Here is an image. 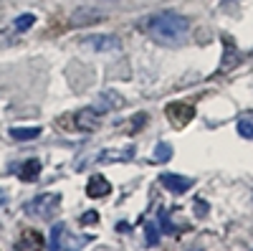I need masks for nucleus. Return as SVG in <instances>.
<instances>
[{
	"label": "nucleus",
	"mask_w": 253,
	"mask_h": 251,
	"mask_svg": "<svg viewBox=\"0 0 253 251\" xmlns=\"http://www.w3.org/2000/svg\"><path fill=\"white\" fill-rule=\"evenodd\" d=\"M86 244V239H79L69 231L66 223H53L51 226V246L53 251H63V249H81Z\"/></svg>",
	"instance_id": "f03ea898"
},
{
	"label": "nucleus",
	"mask_w": 253,
	"mask_h": 251,
	"mask_svg": "<svg viewBox=\"0 0 253 251\" xmlns=\"http://www.w3.org/2000/svg\"><path fill=\"white\" fill-rule=\"evenodd\" d=\"M91 107L99 112V114H104V112H109V109H114V107H122V97L119 94H114V92H104Z\"/></svg>",
	"instance_id": "9d476101"
},
{
	"label": "nucleus",
	"mask_w": 253,
	"mask_h": 251,
	"mask_svg": "<svg viewBox=\"0 0 253 251\" xmlns=\"http://www.w3.org/2000/svg\"><path fill=\"white\" fill-rule=\"evenodd\" d=\"M61 203V196L58 193H41L36 196L28 205H26V213L28 216H36V218H51L53 211Z\"/></svg>",
	"instance_id": "7ed1b4c3"
},
{
	"label": "nucleus",
	"mask_w": 253,
	"mask_h": 251,
	"mask_svg": "<svg viewBox=\"0 0 253 251\" xmlns=\"http://www.w3.org/2000/svg\"><path fill=\"white\" fill-rule=\"evenodd\" d=\"M157 216H160V231L162 234H175V226H172V221H170V216H167L165 208H160Z\"/></svg>",
	"instance_id": "f3484780"
},
{
	"label": "nucleus",
	"mask_w": 253,
	"mask_h": 251,
	"mask_svg": "<svg viewBox=\"0 0 253 251\" xmlns=\"http://www.w3.org/2000/svg\"><path fill=\"white\" fill-rule=\"evenodd\" d=\"M112 193V183L104 178V175H94L91 180H89V185H86V196L89 198H107Z\"/></svg>",
	"instance_id": "6e6552de"
},
{
	"label": "nucleus",
	"mask_w": 253,
	"mask_h": 251,
	"mask_svg": "<svg viewBox=\"0 0 253 251\" xmlns=\"http://www.w3.org/2000/svg\"><path fill=\"white\" fill-rule=\"evenodd\" d=\"M170 157H172V145H167V142H160V145H155L152 162H167Z\"/></svg>",
	"instance_id": "4468645a"
},
{
	"label": "nucleus",
	"mask_w": 253,
	"mask_h": 251,
	"mask_svg": "<svg viewBox=\"0 0 253 251\" xmlns=\"http://www.w3.org/2000/svg\"><path fill=\"white\" fill-rule=\"evenodd\" d=\"M41 135V127H13L10 130V137L18 140V142H26V140H36Z\"/></svg>",
	"instance_id": "ddd939ff"
},
{
	"label": "nucleus",
	"mask_w": 253,
	"mask_h": 251,
	"mask_svg": "<svg viewBox=\"0 0 253 251\" xmlns=\"http://www.w3.org/2000/svg\"><path fill=\"white\" fill-rule=\"evenodd\" d=\"M144 31L160 46H180L190 36V20L180 13L162 10V13H155L144 20Z\"/></svg>",
	"instance_id": "f257e3e1"
},
{
	"label": "nucleus",
	"mask_w": 253,
	"mask_h": 251,
	"mask_svg": "<svg viewBox=\"0 0 253 251\" xmlns=\"http://www.w3.org/2000/svg\"><path fill=\"white\" fill-rule=\"evenodd\" d=\"M104 13L101 10H94V8H79L74 15H71V23L74 26H89L94 20H101Z\"/></svg>",
	"instance_id": "9b49d317"
},
{
	"label": "nucleus",
	"mask_w": 253,
	"mask_h": 251,
	"mask_svg": "<svg viewBox=\"0 0 253 251\" xmlns=\"http://www.w3.org/2000/svg\"><path fill=\"white\" fill-rule=\"evenodd\" d=\"M101 122V114L94 109V107H86V109H79L76 112V127L84 130V132H94Z\"/></svg>",
	"instance_id": "0eeeda50"
},
{
	"label": "nucleus",
	"mask_w": 253,
	"mask_h": 251,
	"mask_svg": "<svg viewBox=\"0 0 253 251\" xmlns=\"http://www.w3.org/2000/svg\"><path fill=\"white\" fill-rule=\"evenodd\" d=\"M225 3H236V0H225Z\"/></svg>",
	"instance_id": "4be33fe9"
},
{
	"label": "nucleus",
	"mask_w": 253,
	"mask_h": 251,
	"mask_svg": "<svg viewBox=\"0 0 253 251\" xmlns=\"http://www.w3.org/2000/svg\"><path fill=\"white\" fill-rule=\"evenodd\" d=\"M33 23H36V15H33V13H23V15H18V18H15L13 28H15L18 33H26L28 28H33Z\"/></svg>",
	"instance_id": "2eb2a0df"
},
{
	"label": "nucleus",
	"mask_w": 253,
	"mask_h": 251,
	"mask_svg": "<svg viewBox=\"0 0 253 251\" xmlns=\"http://www.w3.org/2000/svg\"><path fill=\"white\" fill-rule=\"evenodd\" d=\"M38 175H41V162H38V160H26L23 165L18 167V178L26 180V183L36 180Z\"/></svg>",
	"instance_id": "f8f14e48"
},
{
	"label": "nucleus",
	"mask_w": 253,
	"mask_h": 251,
	"mask_svg": "<svg viewBox=\"0 0 253 251\" xmlns=\"http://www.w3.org/2000/svg\"><path fill=\"white\" fill-rule=\"evenodd\" d=\"M96 221H99V213H96V211H86V213L81 216V223H84V226H89V223H96Z\"/></svg>",
	"instance_id": "6ab92c4d"
},
{
	"label": "nucleus",
	"mask_w": 253,
	"mask_h": 251,
	"mask_svg": "<svg viewBox=\"0 0 253 251\" xmlns=\"http://www.w3.org/2000/svg\"><path fill=\"white\" fill-rule=\"evenodd\" d=\"M167 117H170V122H175L177 127H182V124H187L195 117V107L187 104V101H175V104L167 107Z\"/></svg>",
	"instance_id": "423d86ee"
},
{
	"label": "nucleus",
	"mask_w": 253,
	"mask_h": 251,
	"mask_svg": "<svg viewBox=\"0 0 253 251\" xmlns=\"http://www.w3.org/2000/svg\"><path fill=\"white\" fill-rule=\"evenodd\" d=\"M81 46L86 51H94V53H112V51H119L122 44L117 36H109V33H94V36H86L81 41Z\"/></svg>",
	"instance_id": "20e7f679"
},
{
	"label": "nucleus",
	"mask_w": 253,
	"mask_h": 251,
	"mask_svg": "<svg viewBox=\"0 0 253 251\" xmlns=\"http://www.w3.org/2000/svg\"><path fill=\"white\" fill-rule=\"evenodd\" d=\"M144 122H147V114H137V117L132 119V130H134V132L142 130V127H144Z\"/></svg>",
	"instance_id": "aec40b11"
},
{
	"label": "nucleus",
	"mask_w": 253,
	"mask_h": 251,
	"mask_svg": "<svg viewBox=\"0 0 253 251\" xmlns=\"http://www.w3.org/2000/svg\"><path fill=\"white\" fill-rule=\"evenodd\" d=\"M144 241H147V246H157L160 244V228H157V223H144Z\"/></svg>",
	"instance_id": "dca6fc26"
},
{
	"label": "nucleus",
	"mask_w": 253,
	"mask_h": 251,
	"mask_svg": "<svg viewBox=\"0 0 253 251\" xmlns=\"http://www.w3.org/2000/svg\"><path fill=\"white\" fill-rule=\"evenodd\" d=\"M195 205H198V216H208V203L205 201H195Z\"/></svg>",
	"instance_id": "412c9836"
},
{
	"label": "nucleus",
	"mask_w": 253,
	"mask_h": 251,
	"mask_svg": "<svg viewBox=\"0 0 253 251\" xmlns=\"http://www.w3.org/2000/svg\"><path fill=\"white\" fill-rule=\"evenodd\" d=\"M160 185H165L167 191L175 193V196H182V193H187L190 188L195 185V180L185 178V175H175V173H162L160 175Z\"/></svg>",
	"instance_id": "39448f33"
},
{
	"label": "nucleus",
	"mask_w": 253,
	"mask_h": 251,
	"mask_svg": "<svg viewBox=\"0 0 253 251\" xmlns=\"http://www.w3.org/2000/svg\"><path fill=\"white\" fill-rule=\"evenodd\" d=\"M236 130H238L241 137L253 140V122H251V119H238V122H236Z\"/></svg>",
	"instance_id": "a211bd4d"
},
{
	"label": "nucleus",
	"mask_w": 253,
	"mask_h": 251,
	"mask_svg": "<svg viewBox=\"0 0 253 251\" xmlns=\"http://www.w3.org/2000/svg\"><path fill=\"white\" fill-rule=\"evenodd\" d=\"M134 155H137V148L132 145L126 150H104L96 160L99 162H129V160H134Z\"/></svg>",
	"instance_id": "1a4fd4ad"
}]
</instances>
